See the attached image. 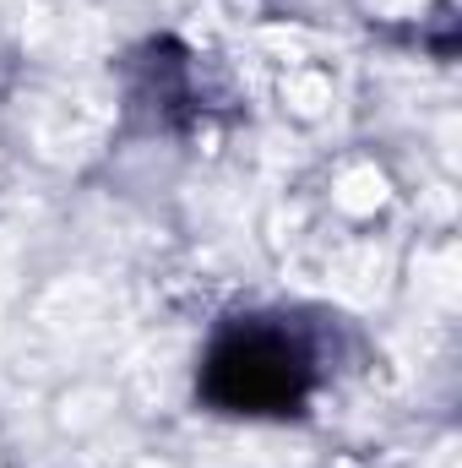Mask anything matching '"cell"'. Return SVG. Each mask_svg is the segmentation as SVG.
I'll return each instance as SVG.
<instances>
[{
    "instance_id": "6da1fadb",
    "label": "cell",
    "mask_w": 462,
    "mask_h": 468,
    "mask_svg": "<svg viewBox=\"0 0 462 468\" xmlns=\"http://www.w3.org/2000/svg\"><path fill=\"white\" fill-rule=\"evenodd\" d=\"M310 392V349L267 322L229 327L202 359V398L224 414H294Z\"/></svg>"
}]
</instances>
